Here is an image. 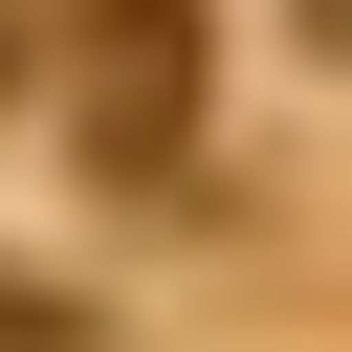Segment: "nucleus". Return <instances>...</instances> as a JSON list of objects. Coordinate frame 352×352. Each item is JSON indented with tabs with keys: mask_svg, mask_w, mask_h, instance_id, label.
Listing matches in <instances>:
<instances>
[{
	"mask_svg": "<svg viewBox=\"0 0 352 352\" xmlns=\"http://www.w3.org/2000/svg\"><path fill=\"white\" fill-rule=\"evenodd\" d=\"M66 110H88V154H176L198 132V0H88L66 22Z\"/></svg>",
	"mask_w": 352,
	"mask_h": 352,
	"instance_id": "obj_1",
	"label": "nucleus"
},
{
	"mask_svg": "<svg viewBox=\"0 0 352 352\" xmlns=\"http://www.w3.org/2000/svg\"><path fill=\"white\" fill-rule=\"evenodd\" d=\"M0 352H88V308H66L44 264H0Z\"/></svg>",
	"mask_w": 352,
	"mask_h": 352,
	"instance_id": "obj_2",
	"label": "nucleus"
}]
</instances>
